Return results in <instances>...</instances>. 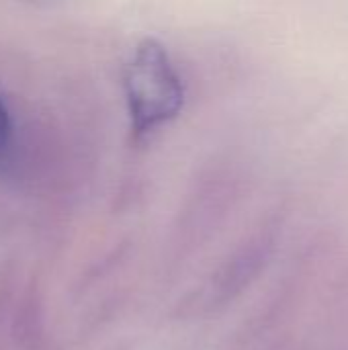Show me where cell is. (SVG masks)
Wrapping results in <instances>:
<instances>
[{
    "mask_svg": "<svg viewBox=\"0 0 348 350\" xmlns=\"http://www.w3.org/2000/svg\"><path fill=\"white\" fill-rule=\"evenodd\" d=\"M10 135V119H8V111L4 107V100L0 98V150L6 146Z\"/></svg>",
    "mask_w": 348,
    "mask_h": 350,
    "instance_id": "obj_2",
    "label": "cell"
},
{
    "mask_svg": "<svg viewBox=\"0 0 348 350\" xmlns=\"http://www.w3.org/2000/svg\"><path fill=\"white\" fill-rule=\"evenodd\" d=\"M125 94L135 135L154 131L174 119L185 105V86L166 49L146 39L125 70Z\"/></svg>",
    "mask_w": 348,
    "mask_h": 350,
    "instance_id": "obj_1",
    "label": "cell"
}]
</instances>
